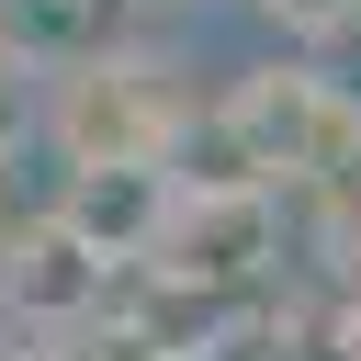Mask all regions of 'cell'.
I'll list each match as a JSON object with an SVG mask.
<instances>
[{"mask_svg": "<svg viewBox=\"0 0 361 361\" xmlns=\"http://www.w3.org/2000/svg\"><path fill=\"white\" fill-rule=\"evenodd\" d=\"M158 79H169V68L135 56V45H102V56L56 68V79H45V135H56V158H68V169H135V158L169 169V135H180L192 113H180Z\"/></svg>", "mask_w": 361, "mask_h": 361, "instance_id": "6da1fadb", "label": "cell"}, {"mask_svg": "<svg viewBox=\"0 0 361 361\" xmlns=\"http://www.w3.org/2000/svg\"><path fill=\"white\" fill-rule=\"evenodd\" d=\"M226 124L248 135V158H259L271 192L282 180H327L338 158H361V113L338 102L327 68H248L226 90Z\"/></svg>", "mask_w": 361, "mask_h": 361, "instance_id": "7a4b0ae2", "label": "cell"}, {"mask_svg": "<svg viewBox=\"0 0 361 361\" xmlns=\"http://www.w3.org/2000/svg\"><path fill=\"white\" fill-rule=\"evenodd\" d=\"M0 305H11L23 338H68V327L113 316V259H102L79 226L34 214V226L11 237V259H0Z\"/></svg>", "mask_w": 361, "mask_h": 361, "instance_id": "3957f363", "label": "cell"}, {"mask_svg": "<svg viewBox=\"0 0 361 361\" xmlns=\"http://www.w3.org/2000/svg\"><path fill=\"white\" fill-rule=\"evenodd\" d=\"M45 214H56V226H79V237H90L113 271H135V259H158V248H169L180 180H169L158 158H135V169H68Z\"/></svg>", "mask_w": 361, "mask_h": 361, "instance_id": "277c9868", "label": "cell"}, {"mask_svg": "<svg viewBox=\"0 0 361 361\" xmlns=\"http://www.w3.org/2000/svg\"><path fill=\"white\" fill-rule=\"evenodd\" d=\"M271 259H282L271 192H226V203H192V192H180L169 248H158V271H180V282H203V293H237V305H259V271H271Z\"/></svg>", "mask_w": 361, "mask_h": 361, "instance_id": "5b68a950", "label": "cell"}, {"mask_svg": "<svg viewBox=\"0 0 361 361\" xmlns=\"http://www.w3.org/2000/svg\"><path fill=\"white\" fill-rule=\"evenodd\" d=\"M34 79H45V68H23V56L0 45V158H11V147H23V124H34Z\"/></svg>", "mask_w": 361, "mask_h": 361, "instance_id": "8992f818", "label": "cell"}, {"mask_svg": "<svg viewBox=\"0 0 361 361\" xmlns=\"http://www.w3.org/2000/svg\"><path fill=\"white\" fill-rule=\"evenodd\" d=\"M282 34H338V23H361V0H259Z\"/></svg>", "mask_w": 361, "mask_h": 361, "instance_id": "52a82bcc", "label": "cell"}, {"mask_svg": "<svg viewBox=\"0 0 361 361\" xmlns=\"http://www.w3.org/2000/svg\"><path fill=\"white\" fill-rule=\"evenodd\" d=\"M34 214H11V158H0V259H11V237H23Z\"/></svg>", "mask_w": 361, "mask_h": 361, "instance_id": "ba28073f", "label": "cell"}, {"mask_svg": "<svg viewBox=\"0 0 361 361\" xmlns=\"http://www.w3.org/2000/svg\"><path fill=\"white\" fill-rule=\"evenodd\" d=\"M0 361H56V338H11V350H0Z\"/></svg>", "mask_w": 361, "mask_h": 361, "instance_id": "9c48e42d", "label": "cell"}, {"mask_svg": "<svg viewBox=\"0 0 361 361\" xmlns=\"http://www.w3.org/2000/svg\"><path fill=\"white\" fill-rule=\"evenodd\" d=\"M90 11H113V0H90Z\"/></svg>", "mask_w": 361, "mask_h": 361, "instance_id": "30bf717a", "label": "cell"}]
</instances>
